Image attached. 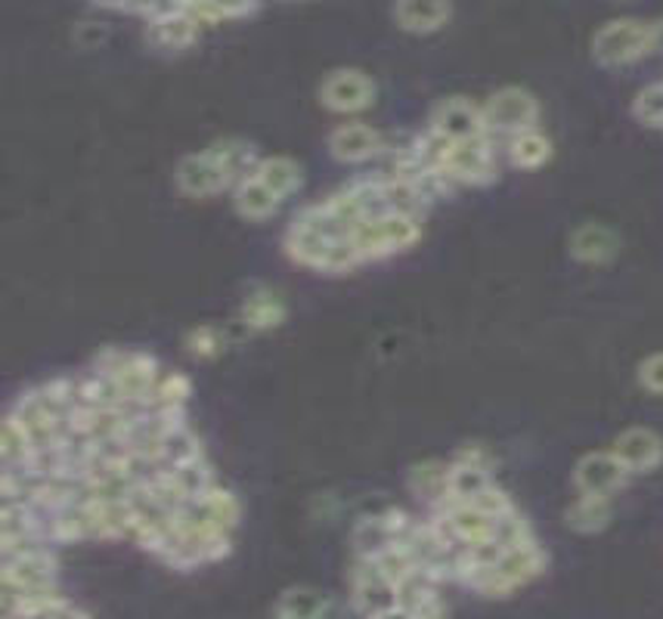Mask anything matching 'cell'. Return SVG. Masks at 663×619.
<instances>
[{
    "mask_svg": "<svg viewBox=\"0 0 663 619\" xmlns=\"http://www.w3.org/2000/svg\"><path fill=\"white\" fill-rule=\"evenodd\" d=\"M468 505H475L477 511H484V515H490L494 520H499L502 515H509V511H515L509 502V496L499 489V486H490V489H484L477 499H472Z\"/></svg>",
    "mask_w": 663,
    "mask_h": 619,
    "instance_id": "4dcf8cb0",
    "label": "cell"
},
{
    "mask_svg": "<svg viewBox=\"0 0 663 619\" xmlns=\"http://www.w3.org/2000/svg\"><path fill=\"white\" fill-rule=\"evenodd\" d=\"M422 235V220L404 218V214H382L360 223L351 242L357 248L360 261H378L388 254L407 252Z\"/></svg>",
    "mask_w": 663,
    "mask_h": 619,
    "instance_id": "6da1fadb",
    "label": "cell"
},
{
    "mask_svg": "<svg viewBox=\"0 0 663 619\" xmlns=\"http://www.w3.org/2000/svg\"><path fill=\"white\" fill-rule=\"evenodd\" d=\"M552 158V143L549 136L540 131V128H530V131H521L509 140V162L515 168L533 170L545 165Z\"/></svg>",
    "mask_w": 663,
    "mask_h": 619,
    "instance_id": "ac0fdd59",
    "label": "cell"
},
{
    "mask_svg": "<svg viewBox=\"0 0 663 619\" xmlns=\"http://www.w3.org/2000/svg\"><path fill=\"white\" fill-rule=\"evenodd\" d=\"M593 53L601 66H630L648 53H654L651 44V22L645 19H611L601 25L593 37Z\"/></svg>",
    "mask_w": 663,
    "mask_h": 619,
    "instance_id": "7a4b0ae2",
    "label": "cell"
},
{
    "mask_svg": "<svg viewBox=\"0 0 663 619\" xmlns=\"http://www.w3.org/2000/svg\"><path fill=\"white\" fill-rule=\"evenodd\" d=\"M630 471L620 465V458L608 452H586L574 468V484L583 496L611 499L620 486L627 484Z\"/></svg>",
    "mask_w": 663,
    "mask_h": 619,
    "instance_id": "ba28073f",
    "label": "cell"
},
{
    "mask_svg": "<svg viewBox=\"0 0 663 619\" xmlns=\"http://www.w3.org/2000/svg\"><path fill=\"white\" fill-rule=\"evenodd\" d=\"M34 443L29 440V434L22 431L13 416L3 419V431H0V455H3V471H22L34 455Z\"/></svg>",
    "mask_w": 663,
    "mask_h": 619,
    "instance_id": "ffe728a7",
    "label": "cell"
},
{
    "mask_svg": "<svg viewBox=\"0 0 663 619\" xmlns=\"http://www.w3.org/2000/svg\"><path fill=\"white\" fill-rule=\"evenodd\" d=\"M189 378L180 372H162L158 382L153 387V397H150V409L153 412H165V416H177L184 412L189 397Z\"/></svg>",
    "mask_w": 663,
    "mask_h": 619,
    "instance_id": "d6986e66",
    "label": "cell"
},
{
    "mask_svg": "<svg viewBox=\"0 0 663 619\" xmlns=\"http://www.w3.org/2000/svg\"><path fill=\"white\" fill-rule=\"evenodd\" d=\"M53 619H87L85 614H81V610H75V607H63V610H59V614H56V617Z\"/></svg>",
    "mask_w": 663,
    "mask_h": 619,
    "instance_id": "e575fe53",
    "label": "cell"
},
{
    "mask_svg": "<svg viewBox=\"0 0 663 619\" xmlns=\"http://www.w3.org/2000/svg\"><path fill=\"white\" fill-rule=\"evenodd\" d=\"M494 539L499 542V545H502V549H518V545H528V542H533V539H530L528 520L521 518L518 511H509V515H502V518L496 520Z\"/></svg>",
    "mask_w": 663,
    "mask_h": 619,
    "instance_id": "f1b7e54d",
    "label": "cell"
},
{
    "mask_svg": "<svg viewBox=\"0 0 663 619\" xmlns=\"http://www.w3.org/2000/svg\"><path fill=\"white\" fill-rule=\"evenodd\" d=\"M484 112V128L487 134H521L537 128L540 118V102L537 97L524 90V87H502L487 97V102L480 106Z\"/></svg>",
    "mask_w": 663,
    "mask_h": 619,
    "instance_id": "3957f363",
    "label": "cell"
},
{
    "mask_svg": "<svg viewBox=\"0 0 663 619\" xmlns=\"http://www.w3.org/2000/svg\"><path fill=\"white\" fill-rule=\"evenodd\" d=\"M446 474H450V465H441V462H426V465H416L409 471V486L416 496L422 499H434L441 505L443 496H446Z\"/></svg>",
    "mask_w": 663,
    "mask_h": 619,
    "instance_id": "d4e9b609",
    "label": "cell"
},
{
    "mask_svg": "<svg viewBox=\"0 0 663 619\" xmlns=\"http://www.w3.org/2000/svg\"><path fill=\"white\" fill-rule=\"evenodd\" d=\"M233 205L242 218L248 220H267L276 214V208L283 205V199L273 192L270 186H264L257 177H245L242 184L233 189Z\"/></svg>",
    "mask_w": 663,
    "mask_h": 619,
    "instance_id": "e0dca14e",
    "label": "cell"
},
{
    "mask_svg": "<svg viewBox=\"0 0 663 619\" xmlns=\"http://www.w3.org/2000/svg\"><path fill=\"white\" fill-rule=\"evenodd\" d=\"M611 452L630 474H645L663 462V440L648 428H630L614 440Z\"/></svg>",
    "mask_w": 663,
    "mask_h": 619,
    "instance_id": "8fae6325",
    "label": "cell"
},
{
    "mask_svg": "<svg viewBox=\"0 0 663 619\" xmlns=\"http://www.w3.org/2000/svg\"><path fill=\"white\" fill-rule=\"evenodd\" d=\"M567 523L571 530L579 533H598L608 527L611 520V499H598V496H579L577 502L567 508Z\"/></svg>",
    "mask_w": 663,
    "mask_h": 619,
    "instance_id": "7402d4cb",
    "label": "cell"
},
{
    "mask_svg": "<svg viewBox=\"0 0 663 619\" xmlns=\"http://www.w3.org/2000/svg\"><path fill=\"white\" fill-rule=\"evenodd\" d=\"M196 458H202V443H199L196 431L189 428L187 421L174 424L168 434H165V443H162V462L168 468H180V465L196 462Z\"/></svg>",
    "mask_w": 663,
    "mask_h": 619,
    "instance_id": "44dd1931",
    "label": "cell"
},
{
    "mask_svg": "<svg viewBox=\"0 0 663 619\" xmlns=\"http://www.w3.org/2000/svg\"><path fill=\"white\" fill-rule=\"evenodd\" d=\"M632 115L648 128H663V81L639 90V97L632 102Z\"/></svg>",
    "mask_w": 663,
    "mask_h": 619,
    "instance_id": "83f0119b",
    "label": "cell"
},
{
    "mask_svg": "<svg viewBox=\"0 0 663 619\" xmlns=\"http://www.w3.org/2000/svg\"><path fill=\"white\" fill-rule=\"evenodd\" d=\"M354 604L360 614H366L369 619L397 607V586L382 576V570L375 567V561L369 557H360L357 573H354Z\"/></svg>",
    "mask_w": 663,
    "mask_h": 619,
    "instance_id": "30bf717a",
    "label": "cell"
},
{
    "mask_svg": "<svg viewBox=\"0 0 663 619\" xmlns=\"http://www.w3.org/2000/svg\"><path fill=\"white\" fill-rule=\"evenodd\" d=\"M651 44H654V51L663 53V19L651 22Z\"/></svg>",
    "mask_w": 663,
    "mask_h": 619,
    "instance_id": "d6a6232c",
    "label": "cell"
},
{
    "mask_svg": "<svg viewBox=\"0 0 663 619\" xmlns=\"http://www.w3.org/2000/svg\"><path fill=\"white\" fill-rule=\"evenodd\" d=\"M255 177L264 186H270L279 199L295 196V192L301 189V184H305V170H301V165H298L295 158H289V155H270V158H261Z\"/></svg>",
    "mask_w": 663,
    "mask_h": 619,
    "instance_id": "2e32d148",
    "label": "cell"
},
{
    "mask_svg": "<svg viewBox=\"0 0 663 619\" xmlns=\"http://www.w3.org/2000/svg\"><path fill=\"white\" fill-rule=\"evenodd\" d=\"M320 100L332 112H360L375 100V81L363 68H335L325 75Z\"/></svg>",
    "mask_w": 663,
    "mask_h": 619,
    "instance_id": "8992f818",
    "label": "cell"
},
{
    "mask_svg": "<svg viewBox=\"0 0 663 619\" xmlns=\"http://www.w3.org/2000/svg\"><path fill=\"white\" fill-rule=\"evenodd\" d=\"M174 471V480H177V486L187 493L189 499H199V496H205L208 489H214V471H211V465L202 458H196V462H187V465H180V468H170Z\"/></svg>",
    "mask_w": 663,
    "mask_h": 619,
    "instance_id": "484cf974",
    "label": "cell"
},
{
    "mask_svg": "<svg viewBox=\"0 0 663 619\" xmlns=\"http://www.w3.org/2000/svg\"><path fill=\"white\" fill-rule=\"evenodd\" d=\"M388 150L385 136L375 131L373 124L366 121H344L339 124L332 134H329V152L339 158V162H366V158H375L382 152Z\"/></svg>",
    "mask_w": 663,
    "mask_h": 619,
    "instance_id": "9c48e42d",
    "label": "cell"
},
{
    "mask_svg": "<svg viewBox=\"0 0 663 619\" xmlns=\"http://www.w3.org/2000/svg\"><path fill=\"white\" fill-rule=\"evenodd\" d=\"M325 610L329 604L317 588H289L276 604L279 619H323Z\"/></svg>",
    "mask_w": 663,
    "mask_h": 619,
    "instance_id": "603a6c76",
    "label": "cell"
},
{
    "mask_svg": "<svg viewBox=\"0 0 663 619\" xmlns=\"http://www.w3.org/2000/svg\"><path fill=\"white\" fill-rule=\"evenodd\" d=\"M620 248V239L601 223H586L571 235V254L583 264H608Z\"/></svg>",
    "mask_w": 663,
    "mask_h": 619,
    "instance_id": "9a60e30c",
    "label": "cell"
},
{
    "mask_svg": "<svg viewBox=\"0 0 663 619\" xmlns=\"http://www.w3.org/2000/svg\"><path fill=\"white\" fill-rule=\"evenodd\" d=\"M453 16V7L441 0H404L394 7V19L404 32L428 34L443 29Z\"/></svg>",
    "mask_w": 663,
    "mask_h": 619,
    "instance_id": "4fadbf2b",
    "label": "cell"
},
{
    "mask_svg": "<svg viewBox=\"0 0 663 619\" xmlns=\"http://www.w3.org/2000/svg\"><path fill=\"white\" fill-rule=\"evenodd\" d=\"M187 13L199 25H214L221 19H239V16H252L257 7L255 3H184Z\"/></svg>",
    "mask_w": 663,
    "mask_h": 619,
    "instance_id": "4316f807",
    "label": "cell"
},
{
    "mask_svg": "<svg viewBox=\"0 0 663 619\" xmlns=\"http://www.w3.org/2000/svg\"><path fill=\"white\" fill-rule=\"evenodd\" d=\"M177 186H180V192H187L192 199H208V196H218V192L236 184H233L230 170L221 165V158L211 150H202L189 152L177 162Z\"/></svg>",
    "mask_w": 663,
    "mask_h": 619,
    "instance_id": "5b68a950",
    "label": "cell"
},
{
    "mask_svg": "<svg viewBox=\"0 0 663 619\" xmlns=\"http://www.w3.org/2000/svg\"><path fill=\"white\" fill-rule=\"evenodd\" d=\"M428 131L441 134L450 143H462V140H475V136L487 134L484 112L468 97H446V100L438 102L434 112H431V128Z\"/></svg>",
    "mask_w": 663,
    "mask_h": 619,
    "instance_id": "52a82bcc",
    "label": "cell"
},
{
    "mask_svg": "<svg viewBox=\"0 0 663 619\" xmlns=\"http://www.w3.org/2000/svg\"><path fill=\"white\" fill-rule=\"evenodd\" d=\"M187 347L196 356H214L223 347V332L218 325H199V329L189 332Z\"/></svg>",
    "mask_w": 663,
    "mask_h": 619,
    "instance_id": "f546056e",
    "label": "cell"
},
{
    "mask_svg": "<svg viewBox=\"0 0 663 619\" xmlns=\"http://www.w3.org/2000/svg\"><path fill=\"white\" fill-rule=\"evenodd\" d=\"M490 465H477V462H453L446 474V496L441 505L450 502H472L484 489H490Z\"/></svg>",
    "mask_w": 663,
    "mask_h": 619,
    "instance_id": "5bb4252c",
    "label": "cell"
},
{
    "mask_svg": "<svg viewBox=\"0 0 663 619\" xmlns=\"http://www.w3.org/2000/svg\"><path fill=\"white\" fill-rule=\"evenodd\" d=\"M283 319H286V307L279 301V295H273V291H255V295H248V301L242 307V322L255 332L273 329Z\"/></svg>",
    "mask_w": 663,
    "mask_h": 619,
    "instance_id": "cb8c5ba5",
    "label": "cell"
},
{
    "mask_svg": "<svg viewBox=\"0 0 663 619\" xmlns=\"http://www.w3.org/2000/svg\"><path fill=\"white\" fill-rule=\"evenodd\" d=\"M441 174L450 184L484 186L496 180V150L490 136H475V140H462L450 143V150L443 155Z\"/></svg>",
    "mask_w": 663,
    "mask_h": 619,
    "instance_id": "277c9868",
    "label": "cell"
},
{
    "mask_svg": "<svg viewBox=\"0 0 663 619\" xmlns=\"http://www.w3.org/2000/svg\"><path fill=\"white\" fill-rule=\"evenodd\" d=\"M373 619H416V617L409 614L407 607H400V604H397V607H391V610H385V614H378V617H373Z\"/></svg>",
    "mask_w": 663,
    "mask_h": 619,
    "instance_id": "836d02e7",
    "label": "cell"
},
{
    "mask_svg": "<svg viewBox=\"0 0 663 619\" xmlns=\"http://www.w3.org/2000/svg\"><path fill=\"white\" fill-rule=\"evenodd\" d=\"M199 22L189 16L184 3L174 7H155L153 19H150V37L162 47H187L199 34Z\"/></svg>",
    "mask_w": 663,
    "mask_h": 619,
    "instance_id": "7c38bea8",
    "label": "cell"
},
{
    "mask_svg": "<svg viewBox=\"0 0 663 619\" xmlns=\"http://www.w3.org/2000/svg\"><path fill=\"white\" fill-rule=\"evenodd\" d=\"M639 385L651 394H663V353H651L639 366Z\"/></svg>",
    "mask_w": 663,
    "mask_h": 619,
    "instance_id": "1f68e13d",
    "label": "cell"
}]
</instances>
